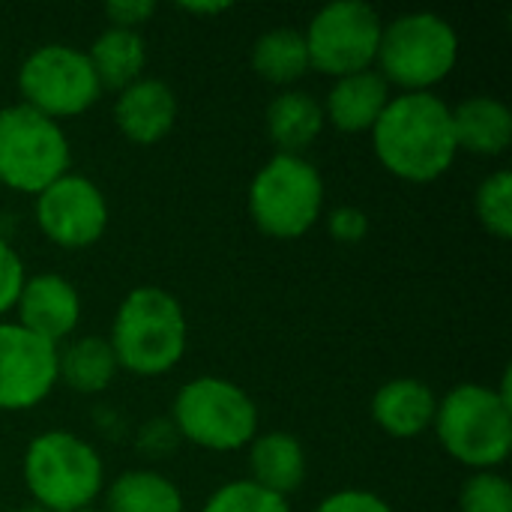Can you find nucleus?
<instances>
[{
  "label": "nucleus",
  "mask_w": 512,
  "mask_h": 512,
  "mask_svg": "<svg viewBox=\"0 0 512 512\" xmlns=\"http://www.w3.org/2000/svg\"><path fill=\"white\" fill-rule=\"evenodd\" d=\"M378 162L399 180L432 183L450 171L459 147L453 111L435 93H399L372 129Z\"/></svg>",
  "instance_id": "nucleus-1"
},
{
  "label": "nucleus",
  "mask_w": 512,
  "mask_h": 512,
  "mask_svg": "<svg viewBox=\"0 0 512 512\" xmlns=\"http://www.w3.org/2000/svg\"><path fill=\"white\" fill-rule=\"evenodd\" d=\"M108 345L117 369L141 378L171 372L189 345V324L180 300L156 285H141L117 306Z\"/></svg>",
  "instance_id": "nucleus-2"
},
{
  "label": "nucleus",
  "mask_w": 512,
  "mask_h": 512,
  "mask_svg": "<svg viewBox=\"0 0 512 512\" xmlns=\"http://www.w3.org/2000/svg\"><path fill=\"white\" fill-rule=\"evenodd\" d=\"M435 432L441 447L474 471H495L507 462L512 450V399L510 372L504 387L459 384L450 390L435 411Z\"/></svg>",
  "instance_id": "nucleus-3"
},
{
  "label": "nucleus",
  "mask_w": 512,
  "mask_h": 512,
  "mask_svg": "<svg viewBox=\"0 0 512 512\" xmlns=\"http://www.w3.org/2000/svg\"><path fill=\"white\" fill-rule=\"evenodd\" d=\"M21 474L30 498L45 512L84 510L105 486L99 453L66 429H51L33 438L27 444Z\"/></svg>",
  "instance_id": "nucleus-4"
},
{
  "label": "nucleus",
  "mask_w": 512,
  "mask_h": 512,
  "mask_svg": "<svg viewBox=\"0 0 512 512\" xmlns=\"http://www.w3.org/2000/svg\"><path fill=\"white\" fill-rule=\"evenodd\" d=\"M459 60L453 24L435 12H408L384 24L378 45V75L402 93H432Z\"/></svg>",
  "instance_id": "nucleus-5"
},
{
  "label": "nucleus",
  "mask_w": 512,
  "mask_h": 512,
  "mask_svg": "<svg viewBox=\"0 0 512 512\" xmlns=\"http://www.w3.org/2000/svg\"><path fill=\"white\" fill-rule=\"evenodd\" d=\"M324 210L321 171L294 153L267 159L249 186V216L273 240H297L315 228Z\"/></svg>",
  "instance_id": "nucleus-6"
},
{
  "label": "nucleus",
  "mask_w": 512,
  "mask_h": 512,
  "mask_svg": "<svg viewBox=\"0 0 512 512\" xmlns=\"http://www.w3.org/2000/svg\"><path fill=\"white\" fill-rule=\"evenodd\" d=\"M174 426L195 447L231 453L249 447L258 435V408L234 381L201 375L174 396Z\"/></svg>",
  "instance_id": "nucleus-7"
},
{
  "label": "nucleus",
  "mask_w": 512,
  "mask_h": 512,
  "mask_svg": "<svg viewBox=\"0 0 512 512\" xmlns=\"http://www.w3.org/2000/svg\"><path fill=\"white\" fill-rule=\"evenodd\" d=\"M72 150L63 126L27 105L0 111V183L39 195L45 186L69 174Z\"/></svg>",
  "instance_id": "nucleus-8"
},
{
  "label": "nucleus",
  "mask_w": 512,
  "mask_h": 512,
  "mask_svg": "<svg viewBox=\"0 0 512 512\" xmlns=\"http://www.w3.org/2000/svg\"><path fill=\"white\" fill-rule=\"evenodd\" d=\"M21 105L60 120L84 114L102 93L87 51L63 42L33 48L18 69Z\"/></svg>",
  "instance_id": "nucleus-9"
},
{
  "label": "nucleus",
  "mask_w": 512,
  "mask_h": 512,
  "mask_svg": "<svg viewBox=\"0 0 512 512\" xmlns=\"http://www.w3.org/2000/svg\"><path fill=\"white\" fill-rule=\"evenodd\" d=\"M384 21L363 0H336L321 6L303 30L312 69L345 78L372 69L381 45Z\"/></svg>",
  "instance_id": "nucleus-10"
},
{
  "label": "nucleus",
  "mask_w": 512,
  "mask_h": 512,
  "mask_svg": "<svg viewBox=\"0 0 512 512\" xmlns=\"http://www.w3.org/2000/svg\"><path fill=\"white\" fill-rule=\"evenodd\" d=\"M39 231L60 249H87L108 228L105 192L81 174H63L36 195Z\"/></svg>",
  "instance_id": "nucleus-11"
},
{
  "label": "nucleus",
  "mask_w": 512,
  "mask_h": 512,
  "mask_svg": "<svg viewBox=\"0 0 512 512\" xmlns=\"http://www.w3.org/2000/svg\"><path fill=\"white\" fill-rule=\"evenodd\" d=\"M57 384V348L18 321H0V411H27Z\"/></svg>",
  "instance_id": "nucleus-12"
},
{
  "label": "nucleus",
  "mask_w": 512,
  "mask_h": 512,
  "mask_svg": "<svg viewBox=\"0 0 512 512\" xmlns=\"http://www.w3.org/2000/svg\"><path fill=\"white\" fill-rule=\"evenodd\" d=\"M18 324L54 348L69 339L81 321V297L78 288L60 273L30 276L18 294Z\"/></svg>",
  "instance_id": "nucleus-13"
},
{
  "label": "nucleus",
  "mask_w": 512,
  "mask_h": 512,
  "mask_svg": "<svg viewBox=\"0 0 512 512\" xmlns=\"http://www.w3.org/2000/svg\"><path fill=\"white\" fill-rule=\"evenodd\" d=\"M114 123L132 144H159L177 123V96L159 78H138L117 93Z\"/></svg>",
  "instance_id": "nucleus-14"
},
{
  "label": "nucleus",
  "mask_w": 512,
  "mask_h": 512,
  "mask_svg": "<svg viewBox=\"0 0 512 512\" xmlns=\"http://www.w3.org/2000/svg\"><path fill=\"white\" fill-rule=\"evenodd\" d=\"M390 84L375 72H354L345 78H336V84L327 93L324 108V120L348 135L357 132H372L378 117L384 114V108L390 105Z\"/></svg>",
  "instance_id": "nucleus-15"
},
{
  "label": "nucleus",
  "mask_w": 512,
  "mask_h": 512,
  "mask_svg": "<svg viewBox=\"0 0 512 512\" xmlns=\"http://www.w3.org/2000/svg\"><path fill=\"white\" fill-rule=\"evenodd\" d=\"M438 411L435 390L420 378H393L378 387L372 399V420L390 438H420L432 429Z\"/></svg>",
  "instance_id": "nucleus-16"
},
{
  "label": "nucleus",
  "mask_w": 512,
  "mask_h": 512,
  "mask_svg": "<svg viewBox=\"0 0 512 512\" xmlns=\"http://www.w3.org/2000/svg\"><path fill=\"white\" fill-rule=\"evenodd\" d=\"M453 111L456 147L477 156H501L512 141V111L495 96H471Z\"/></svg>",
  "instance_id": "nucleus-17"
},
{
  "label": "nucleus",
  "mask_w": 512,
  "mask_h": 512,
  "mask_svg": "<svg viewBox=\"0 0 512 512\" xmlns=\"http://www.w3.org/2000/svg\"><path fill=\"white\" fill-rule=\"evenodd\" d=\"M249 471H252V483L288 498L306 480L303 444L288 432L255 435L249 444Z\"/></svg>",
  "instance_id": "nucleus-18"
},
{
  "label": "nucleus",
  "mask_w": 512,
  "mask_h": 512,
  "mask_svg": "<svg viewBox=\"0 0 512 512\" xmlns=\"http://www.w3.org/2000/svg\"><path fill=\"white\" fill-rule=\"evenodd\" d=\"M264 126L270 141L279 147V153H294L303 156L309 144L324 132V108L321 102L306 93V90H285L279 93L264 114Z\"/></svg>",
  "instance_id": "nucleus-19"
},
{
  "label": "nucleus",
  "mask_w": 512,
  "mask_h": 512,
  "mask_svg": "<svg viewBox=\"0 0 512 512\" xmlns=\"http://www.w3.org/2000/svg\"><path fill=\"white\" fill-rule=\"evenodd\" d=\"M87 60L99 78V87L120 93L141 78L147 66V42L138 30L108 27L93 39Z\"/></svg>",
  "instance_id": "nucleus-20"
},
{
  "label": "nucleus",
  "mask_w": 512,
  "mask_h": 512,
  "mask_svg": "<svg viewBox=\"0 0 512 512\" xmlns=\"http://www.w3.org/2000/svg\"><path fill=\"white\" fill-rule=\"evenodd\" d=\"M117 375V360L102 336H78L57 351V381L75 393H102Z\"/></svg>",
  "instance_id": "nucleus-21"
},
{
  "label": "nucleus",
  "mask_w": 512,
  "mask_h": 512,
  "mask_svg": "<svg viewBox=\"0 0 512 512\" xmlns=\"http://www.w3.org/2000/svg\"><path fill=\"white\" fill-rule=\"evenodd\" d=\"M252 69L267 84L288 87V84L300 81L312 69L303 30L273 27V30L261 33L252 45Z\"/></svg>",
  "instance_id": "nucleus-22"
},
{
  "label": "nucleus",
  "mask_w": 512,
  "mask_h": 512,
  "mask_svg": "<svg viewBox=\"0 0 512 512\" xmlns=\"http://www.w3.org/2000/svg\"><path fill=\"white\" fill-rule=\"evenodd\" d=\"M105 512H183V495L156 471H126L108 486Z\"/></svg>",
  "instance_id": "nucleus-23"
},
{
  "label": "nucleus",
  "mask_w": 512,
  "mask_h": 512,
  "mask_svg": "<svg viewBox=\"0 0 512 512\" xmlns=\"http://www.w3.org/2000/svg\"><path fill=\"white\" fill-rule=\"evenodd\" d=\"M477 207V219L480 225L498 237V240H510L512 237V177L510 171H495L489 174L474 198Z\"/></svg>",
  "instance_id": "nucleus-24"
},
{
  "label": "nucleus",
  "mask_w": 512,
  "mask_h": 512,
  "mask_svg": "<svg viewBox=\"0 0 512 512\" xmlns=\"http://www.w3.org/2000/svg\"><path fill=\"white\" fill-rule=\"evenodd\" d=\"M201 512H291L288 498L261 489L252 480H234L219 486Z\"/></svg>",
  "instance_id": "nucleus-25"
},
{
  "label": "nucleus",
  "mask_w": 512,
  "mask_h": 512,
  "mask_svg": "<svg viewBox=\"0 0 512 512\" xmlns=\"http://www.w3.org/2000/svg\"><path fill=\"white\" fill-rule=\"evenodd\" d=\"M462 512H512V486L507 477L495 471H474L462 492H459Z\"/></svg>",
  "instance_id": "nucleus-26"
},
{
  "label": "nucleus",
  "mask_w": 512,
  "mask_h": 512,
  "mask_svg": "<svg viewBox=\"0 0 512 512\" xmlns=\"http://www.w3.org/2000/svg\"><path fill=\"white\" fill-rule=\"evenodd\" d=\"M24 282H27V273H24L21 255L6 240H0V315L15 309Z\"/></svg>",
  "instance_id": "nucleus-27"
},
{
  "label": "nucleus",
  "mask_w": 512,
  "mask_h": 512,
  "mask_svg": "<svg viewBox=\"0 0 512 512\" xmlns=\"http://www.w3.org/2000/svg\"><path fill=\"white\" fill-rule=\"evenodd\" d=\"M315 512H393V507L366 489H345V492H333L330 498H324Z\"/></svg>",
  "instance_id": "nucleus-28"
},
{
  "label": "nucleus",
  "mask_w": 512,
  "mask_h": 512,
  "mask_svg": "<svg viewBox=\"0 0 512 512\" xmlns=\"http://www.w3.org/2000/svg\"><path fill=\"white\" fill-rule=\"evenodd\" d=\"M327 231L336 243H360L369 234V216L360 207H336L327 219Z\"/></svg>",
  "instance_id": "nucleus-29"
},
{
  "label": "nucleus",
  "mask_w": 512,
  "mask_h": 512,
  "mask_svg": "<svg viewBox=\"0 0 512 512\" xmlns=\"http://www.w3.org/2000/svg\"><path fill=\"white\" fill-rule=\"evenodd\" d=\"M153 12H156V3H150V0H114V3H105V18L111 21V27H123V30H138Z\"/></svg>",
  "instance_id": "nucleus-30"
},
{
  "label": "nucleus",
  "mask_w": 512,
  "mask_h": 512,
  "mask_svg": "<svg viewBox=\"0 0 512 512\" xmlns=\"http://www.w3.org/2000/svg\"><path fill=\"white\" fill-rule=\"evenodd\" d=\"M183 9L195 15H216V12H228V3H186Z\"/></svg>",
  "instance_id": "nucleus-31"
},
{
  "label": "nucleus",
  "mask_w": 512,
  "mask_h": 512,
  "mask_svg": "<svg viewBox=\"0 0 512 512\" xmlns=\"http://www.w3.org/2000/svg\"><path fill=\"white\" fill-rule=\"evenodd\" d=\"M75 512H105V510H93V507H84V510H75Z\"/></svg>",
  "instance_id": "nucleus-32"
}]
</instances>
